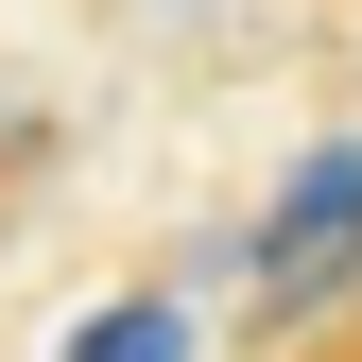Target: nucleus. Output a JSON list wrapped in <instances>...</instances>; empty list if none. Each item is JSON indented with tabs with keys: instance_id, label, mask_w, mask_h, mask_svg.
<instances>
[{
	"instance_id": "1",
	"label": "nucleus",
	"mask_w": 362,
	"mask_h": 362,
	"mask_svg": "<svg viewBox=\"0 0 362 362\" xmlns=\"http://www.w3.org/2000/svg\"><path fill=\"white\" fill-rule=\"evenodd\" d=\"M362 293V139H310L293 156V190L259 207V310H345Z\"/></svg>"
},
{
	"instance_id": "2",
	"label": "nucleus",
	"mask_w": 362,
	"mask_h": 362,
	"mask_svg": "<svg viewBox=\"0 0 362 362\" xmlns=\"http://www.w3.org/2000/svg\"><path fill=\"white\" fill-rule=\"evenodd\" d=\"M69 362H190V310H173V293H121V310L69 328Z\"/></svg>"
}]
</instances>
